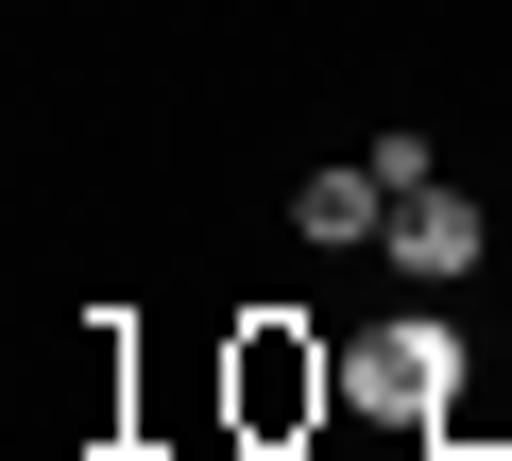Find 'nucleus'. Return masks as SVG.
Listing matches in <instances>:
<instances>
[{
	"instance_id": "nucleus-1",
	"label": "nucleus",
	"mask_w": 512,
	"mask_h": 461,
	"mask_svg": "<svg viewBox=\"0 0 512 461\" xmlns=\"http://www.w3.org/2000/svg\"><path fill=\"white\" fill-rule=\"evenodd\" d=\"M342 410H376V427H444V325H376V342H342Z\"/></svg>"
},
{
	"instance_id": "nucleus-2",
	"label": "nucleus",
	"mask_w": 512,
	"mask_h": 461,
	"mask_svg": "<svg viewBox=\"0 0 512 461\" xmlns=\"http://www.w3.org/2000/svg\"><path fill=\"white\" fill-rule=\"evenodd\" d=\"M478 240H495V222H478L444 171H427V188H393V274H410V291H461V274H478Z\"/></svg>"
},
{
	"instance_id": "nucleus-3",
	"label": "nucleus",
	"mask_w": 512,
	"mask_h": 461,
	"mask_svg": "<svg viewBox=\"0 0 512 461\" xmlns=\"http://www.w3.org/2000/svg\"><path fill=\"white\" fill-rule=\"evenodd\" d=\"M291 222H308V240H393V188H376V154H359V171H308V188H291Z\"/></svg>"
}]
</instances>
